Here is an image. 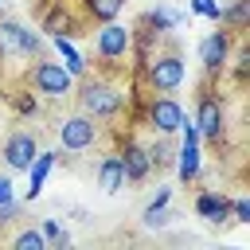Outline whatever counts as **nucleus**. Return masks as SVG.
I'll use <instances>...</instances> for the list:
<instances>
[{
    "instance_id": "f257e3e1",
    "label": "nucleus",
    "mask_w": 250,
    "mask_h": 250,
    "mask_svg": "<svg viewBox=\"0 0 250 250\" xmlns=\"http://www.w3.org/2000/svg\"><path fill=\"white\" fill-rule=\"evenodd\" d=\"M70 102H74V109H82V113L94 117L98 125H109V121L121 117L129 94H125V86L117 82V74H109V70H94V74H82V78L74 82Z\"/></svg>"
},
{
    "instance_id": "f03ea898",
    "label": "nucleus",
    "mask_w": 250,
    "mask_h": 250,
    "mask_svg": "<svg viewBox=\"0 0 250 250\" xmlns=\"http://www.w3.org/2000/svg\"><path fill=\"white\" fill-rule=\"evenodd\" d=\"M184 78H188L184 55H180V47L168 39L164 47H156V51L145 59V66H141V74H137V86H145L148 94H176V90L184 86Z\"/></svg>"
},
{
    "instance_id": "7ed1b4c3",
    "label": "nucleus",
    "mask_w": 250,
    "mask_h": 250,
    "mask_svg": "<svg viewBox=\"0 0 250 250\" xmlns=\"http://www.w3.org/2000/svg\"><path fill=\"white\" fill-rule=\"evenodd\" d=\"M94 59H98V70L125 74L133 59V27H125L121 20L94 23Z\"/></svg>"
},
{
    "instance_id": "20e7f679",
    "label": "nucleus",
    "mask_w": 250,
    "mask_h": 250,
    "mask_svg": "<svg viewBox=\"0 0 250 250\" xmlns=\"http://www.w3.org/2000/svg\"><path fill=\"white\" fill-rule=\"evenodd\" d=\"M195 129H199V141L211 145V148H223L227 145V129H230V117H227V102L219 94L215 82H203L199 94H195Z\"/></svg>"
},
{
    "instance_id": "39448f33",
    "label": "nucleus",
    "mask_w": 250,
    "mask_h": 250,
    "mask_svg": "<svg viewBox=\"0 0 250 250\" xmlns=\"http://www.w3.org/2000/svg\"><path fill=\"white\" fill-rule=\"evenodd\" d=\"M74 74L59 62V59H35V66L27 70V86L43 98V102H55V105H62V102H70V94H74Z\"/></svg>"
},
{
    "instance_id": "423d86ee",
    "label": "nucleus",
    "mask_w": 250,
    "mask_h": 250,
    "mask_svg": "<svg viewBox=\"0 0 250 250\" xmlns=\"http://www.w3.org/2000/svg\"><path fill=\"white\" fill-rule=\"evenodd\" d=\"M47 55V39H43V31H31V27H23L20 20H12V16H4L0 12V62L4 59H43Z\"/></svg>"
},
{
    "instance_id": "0eeeda50",
    "label": "nucleus",
    "mask_w": 250,
    "mask_h": 250,
    "mask_svg": "<svg viewBox=\"0 0 250 250\" xmlns=\"http://www.w3.org/2000/svg\"><path fill=\"white\" fill-rule=\"evenodd\" d=\"M180 148H176V176H180V184L184 188H191V184H199V176H203V141H199V129H195V121L184 113V121H180Z\"/></svg>"
},
{
    "instance_id": "6e6552de",
    "label": "nucleus",
    "mask_w": 250,
    "mask_h": 250,
    "mask_svg": "<svg viewBox=\"0 0 250 250\" xmlns=\"http://www.w3.org/2000/svg\"><path fill=\"white\" fill-rule=\"evenodd\" d=\"M55 137H59V148H66V152H86V148H94V145L102 141V125H98L94 117H86L82 109H74V113H62V117L55 121Z\"/></svg>"
},
{
    "instance_id": "1a4fd4ad",
    "label": "nucleus",
    "mask_w": 250,
    "mask_h": 250,
    "mask_svg": "<svg viewBox=\"0 0 250 250\" xmlns=\"http://www.w3.org/2000/svg\"><path fill=\"white\" fill-rule=\"evenodd\" d=\"M238 35L230 27L219 23V31H211L203 43H199V62H203V82H223L227 74V62H230V51H234Z\"/></svg>"
},
{
    "instance_id": "9d476101",
    "label": "nucleus",
    "mask_w": 250,
    "mask_h": 250,
    "mask_svg": "<svg viewBox=\"0 0 250 250\" xmlns=\"http://www.w3.org/2000/svg\"><path fill=\"white\" fill-rule=\"evenodd\" d=\"M141 117H145V129H152V133H160V137H176V129H180V121H184V105H180L172 94H148Z\"/></svg>"
},
{
    "instance_id": "9b49d317",
    "label": "nucleus",
    "mask_w": 250,
    "mask_h": 250,
    "mask_svg": "<svg viewBox=\"0 0 250 250\" xmlns=\"http://www.w3.org/2000/svg\"><path fill=\"white\" fill-rule=\"evenodd\" d=\"M117 160H121V168H125V184H145L156 168H152V156H148V145L141 141V137H121L117 141Z\"/></svg>"
},
{
    "instance_id": "f8f14e48",
    "label": "nucleus",
    "mask_w": 250,
    "mask_h": 250,
    "mask_svg": "<svg viewBox=\"0 0 250 250\" xmlns=\"http://www.w3.org/2000/svg\"><path fill=\"white\" fill-rule=\"evenodd\" d=\"M35 152H39V133L35 129H12L4 137V145H0V160H4V168L12 176L27 172V164L35 160Z\"/></svg>"
},
{
    "instance_id": "ddd939ff",
    "label": "nucleus",
    "mask_w": 250,
    "mask_h": 250,
    "mask_svg": "<svg viewBox=\"0 0 250 250\" xmlns=\"http://www.w3.org/2000/svg\"><path fill=\"white\" fill-rule=\"evenodd\" d=\"M39 31H47V35H70L74 39V35H86V20L74 16L66 0H51V4H43Z\"/></svg>"
},
{
    "instance_id": "4468645a",
    "label": "nucleus",
    "mask_w": 250,
    "mask_h": 250,
    "mask_svg": "<svg viewBox=\"0 0 250 250\" xmlns=\"http://www.w3.org/2000/svg\"><path fill=\"white\" fill-rule=\"evenodd\" d=\"M195 215L207 223V227H227L230 223V195L227 191H219V188H203V191H195Z\"/></svg>"
},
{
    "instance_id": "2eb2a0df",
    "label": "nucleus",
    "mask_w": 250,
    "mask_h": 250,
    "mask_svg": "<svg viewBox=\"0 0 250 250\" xmlns=\"http://www.w3.org/2000/svg\"><path fill=\"white\" fill-rule=\"evenodd\" d=\"M55 164H59V152H55V148H39V152H35V160L27 164V191H23V199H27V203H31V199H39V191H43L47 176L55 172Z\"/></svg>"
},
{
    "instance_id": "dca6fc26",
    "label": "nucleus",
    "mask_w": 250,
    "mask_h": 250,
    "mask_svg": "<svg viewBox=\"0 0 250 250\" xmlns=\"http://www.w3.org/2000/svg\"><path fill=\"white\" fill-rule=\"evenodd\" d=\"M188 20V12H180V8H168V4H156V8H148L137 23H145V27H152L156 35H172L180 23Z\"/></svg>"
},
{
    "instance_id": "f3484780",
    "label": "nucleus",
    "mask_w": 250,
    "mask_h": 250,
    "mask_svg": "<svg viewBox=\"0 0 250 250\" xmlns=\"http://www.w3.org/2000/svg\"><path fill=\"white\" fill-rule=\"evenodd\" d=\"M51 47H55V55H59V62L74 74V78H82V74H90V62L82 59V51L74 47V39L70 35H51Z\"/></svg>"
},
{
    "instance_id": "a211bd4d",
    "label": "nucleus",
    "mask_w": 250,
    "mask_h": 250,
    "mask_svg": "<svg viewBox=\"0 0 250 250\" xmlns=\"http://www.w3.org/2000/svg\"><path fill=\"white\" fill-rule=\"evenodd\" d=\"M98 188H102L105 195H117V191L125 188V168H121L117 152H105V156L98 160Z\"/></svg>"
},
{
    "instance_id": "6ab92c4d",
    "label": "nucleus",
    "mask_w": 250,
    "mask_h": 250,
    "mask_svg": "<svg viewBox=\"0 0 250 250\" xmlns=\"http://www.w3.org/2000/svg\"><path fill=\"white\" fill-rule=\"evenodd\" d=\"M78 8L86 23H109V20H121L125 0H78Z\"/></svg>"
},
{
    "instance_id": "aec40b11",
    "label": "nucleus",
    "mask_w": 250,
    "mask_h": 250,
    "mask_svg": "<svg viewBox=\"0 0 250 250\" xmlns=\"http://www.w3.org/2000/svg\"><path fill=\"white\" fill-rule=\"evenodd\" d=\"M219 23L230 27L234 35H242V31L250 27V0H230V4L219 12Z\"/></svg>"
},
{
    "instance_id": "412c9836",
    "label": "nucleus",
    "mask_w": 250,
    "mask_h": 250,
    "mask_svg": "<svg viewBox=\"0 0 250 250\" xmlns=\"http://www.w3.org/2000/svg\"><path fill=\"white\" fill-rule=\"evenodd\" d=\"M176 148H180V145H176L172 137H160V133H156V141L148 145L152 168H156V172H160V168H172V164H176Z\"/></svg>"
},
{
    "instance_id": "4be33fe9",
    "label": "nucleus",
    "mask_w": 250,
    "mask_h": 250,
    "mask_svg": "<svg viewBox=\"0 0 250 250\" xmlns=\"http://www.w3.org/2000/svg\"><path fill=\"white\" fill-rule=\"evenodd\" d=\"M8 105L16 109V117H39V113H43V98H35L31 90H16V94H8Z\"/></svg>"
},
{
    "instance_id": "5701e85b",
    "label": "nucleus",
    "mask_w": 250,
    "mask_h": 250,
    "mask_svg": "<svg viewBox=\"0 0 250 250\" xmlns=\"http://www.w3.org/2000/svg\"><path fill=\"white\" fill-rule=\"evenodd\" d=\"M39 234H43V242H47V246H59V250H62V246H70V230H66L59 219H43V223H39Z\"/></svg>"
},
{
    "instance_id": "b1692460",
    "label": "nucleus",
    "mask_w": 250,
    "mask_h": 250,
    "mask_svg": "<svg viewBox=\"0 0 250 250\" xmlns=\"http://www.w3.org/2000/svg\"><path fill=\"white\" fill-rule=\"evenodd\" d=\"M12 250H47V242H43L39 227H23L12 234Z\"/></svg>"
},
{
    "instance_id": "393cba45",
    "label": "nucleus",
    "mask_w": 250,
    "mask_h": 250,
    "mask_svg": "<svg viewBox=\"0 0 250 250\" xmlns=\"http://www.w3.org/2000/svg\"><path fill=\"white\" fill-rule=\"evenodd\" d=\"M172 219H176V215H172L168 207H145V211H141V227H145V230H164Z\"/></svg>"
},
{
    "instance_id": "a878e982",
    "label": "nucleus",
    "mask_w": 250,
    "mask_h": 250,
    "mask_svg": "<svg viewBox=\"0 0 250 250\" xmlns=\"http://www.w3.org/2000/svg\"><path fill=\"white\" fill-rule=\"evenodd\" d=\"M191 12H195V16H203V20H211V23H219L223 4H219V0H191Z\"/></svg>"
},
{
    "instance_id": "bb28decb",
    "label": "nucleus",
    "mask_w": 250,
    "mask_h": 250,
    "mask_svg": "<svg viewBox=\"0 0 250 250\" xmlns=\"http://www.w3.org/2000/svg\"><path fill=\"white\" fill-rule=\"evenodd\" d=\"M230 223H242V227L250 223V199L246 195H234L230 199Z\"/></svg>"
},
{
    "instance_id": "cd10ccee",
    "label": "nucleus",
    "mask_w": 250,
    "mask_h": 250,
    "mask_svg": "<svg viewBox=\"0 0 250 250\" xmlns=\"http://www.w3.org/2000/svg\"><path fill=\"white\" fill-rule=\"evenodd\" d=\"M20 211H23V207H20L16 199H12V203H0V230H4V227H16Z\"/></svg>"
},
{
    "instance_id": "c85d7f7f",
    "label": "nucleus",
    "mask_w": 250,
    "mask_h": 250,
    "mask_svg": "<svg viewBox=\"0 0 250 250\" xmlns=\"http://www.w3.org/2000/svg\"><path fill=\"white\" fill-rule=\"evenodd\" d=\"M16 199V180L12 172H0V203H12Z\"/></svg>"
},
{
    "instance_id": "c756f323",
    "label": "nucleus",
    "mask_w": 250,
    "mask_h": 250,
    "mask_svg": "<svg viewBox=\"0 0 250 250\" xmlns=\"http://www.w3.org/2000/svg\"><path fill=\"white\" fill-rule=\"evenodd\" d=\"M168 203H172V188H160V191L148 199V207H168Z\"/></svg>"
},
{
    "instance_id": "7c9ffc66",
    "label": "nucleus",
    "mask_w": 250,
    "mask_h": 250,
    "mask_svg": "<svg viewBox=\"0 0 250 250\" xmlns=\"http://www.w3.org/2000/svg\"><path fill=\"white\" fill-rule=\"evenodd\" d=\"M0 12H4V0H0Z\"/></svg>"
}]
</instances>
